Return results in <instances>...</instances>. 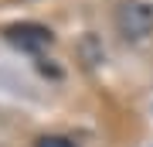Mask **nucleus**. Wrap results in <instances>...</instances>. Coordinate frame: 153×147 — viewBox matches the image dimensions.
Segmentation results:
<instances>
[{"instance_id":"3","label":"nucleus","mask_w":153,"mask_h":147,"mask_svg":"<svg viewBox=\"0 0 153 147\" xmlns=\"http://www.w3.org/2000/svg\"><path fill=\"white\" fill-rule=\"evenodd\" d=\"M38 147H75V144H68V140H61V137H44V140Z\"/></svg>"},{"instance_id":"2","label":"nucleus","mask_w":153,"mask_h":147,"mask_svg":"<svg viewBox=\"0 0 153 147\" xmlns=\"http://www.w3.org/2000/svg\"><path fill=\"white\" fill-rule=\"evenodd\" d=\"M7 41H14L17 48H24V51H44L51 44V31L48 27H41V24H14V27H7Z\"/></svg>"},{"instance_id":"1","label":"nucleus","mask_w":153,"mask_h":147,"mask_svg":"<svg viewBox=\"0 0 153 147\" xmlns=\"http://www.w3.org/2000/svg\"><path fill=\"white\" fill-rule=\"evenodd\" d=\"M116 27L123 31V38L140 41V38H146L153 31V11L143 0H126V4H119V11H116Z\"/></svg>"}]
</instances>
